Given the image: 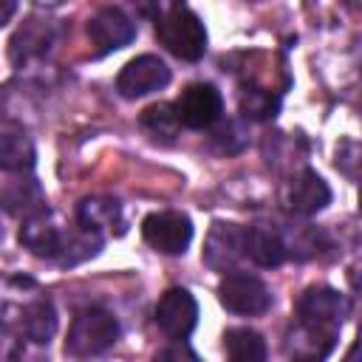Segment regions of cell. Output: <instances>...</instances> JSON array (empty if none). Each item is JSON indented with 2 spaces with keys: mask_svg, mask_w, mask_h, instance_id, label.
Instances as JSON below:
<instances>
[{
  "mask_svg": "<svg viewBox=\"0 0 362 362\" xmlns=\"http://www.w3.org/2000/svg\"><path fill=\"white\" fill-rule=\"evenodd\" d=\"M14 6H17V0H0V25L14 14Z\"/></svg>",
  "mask_w": 362,
  "mask_h": 362,
  "instance_id": "27",
  "label": "cell"
},
{
  "mask_svg": "<svg viewBox=\"0 0 362 362\" xmlns=\"http://www.w3.org/2000/svg\"><path fill=\"white\" fill-rule=\"evenodd\" d=\"M243 243H246L243 226L229 223V221H215L204 243V263L215 272H232L235 263L246 257Z\"/></svg>",
  "mask_w": 362,
  "mask_h": 362,
  "instance_id": "11",
  "label": "cell"
},
{
  "mask_svg": "<svg viewBox=\"0 0 362 362\" xmlns=\"http://www.w3.org/2000/svg\"><path fill=\"white\" fill-rule=\"evenodd\" d=\"M20 354H23V339H20V334H17L8 322H0V362L17 359Z\"/></svg>",
  "mask_w": 362,
  "mask_h": 362,
  "instance_id": "25",
  "label": "cell"
},
{
  "mask_svg": "<svg viewBox=\"0 0 362 362\" xmlns=\"http://www.w3.org/2000/svg\"><path fill=\"white\" fill-rule=\"evenodd\" d=\"M198 322V303L195 297L175 286L167 288L156 305V325L167 339H187Z\"/></svg>",
  "mask_w": 362,
  "mask_h": 362,
  "instance_id": "8",
  "label": "cell"
},
{
  "mask_svg": "<svg viewBox=\"0 0 362 362\" xmlns=\"http://www.w3.org/2000/svg\"><path fill=\"white\" fill-rule=\"evenodd\" d=\"M141 235H144L147 246H153L161 255H184L192 240V221L175 209L153 212L144 218Z\"/></svg>",
  "mask_w": 362,
  "mask_h": 362,
  "instance_id": "6",
  "label": "cell"
},
{
  "mask_svg": "<svg viewBox=\"0 0 362 362\" xmlns=\"http://www.w3.org/2000/svg\"><path fill=\"white\" fill-rule=\"evenodd\" d=\"M223 351L235 362H263L266 359V342L252 328H229L223 334Z\"/></svg>",
  "mask_w": 362,
  "mask_h": 362,
  "instance_id": "21",
  "label": "cell"
},
{
  "mask_svg": "<svg viewBox=\"0 0 362 362\" xmlns=\"http://www.w3.org/2000/svg\"><path fill=\"white\" fill-rule=\"evenodd\" d=\"M0 206L14 218H31L45 206V195L34 178H17L0 189Z\"/></svg>",
  "mask_w": 362,
  "mask_h": 362,
  "instance_id": "15",
  "label": "cell"
},
{
  "mask_svg": "<svg viewBox=\"0 0 362 362\" xmlns=\"http://www.w3.org/2000/svg\"><path fill=\"white\" fill-rule=\"evenodd\" d=\"M34 161H37V150L25 133H0V170L28 173Z\"/></svg>",
  "mask_w": 362,
  "mask_h": 362,
  "instance_id": "19",
  "label": "cell"
},
{
  "mask_svg": "<svg viewBox=\"0 0 362 362\" xmlns=\"http://www.w3.org/2000/svg\"><path fill=\"white\" fill-rule=\"evenodd\" d=\"M334 342H337V337L297 322L294 334H288V339H286V351L294 359H325L334 351Z\"/></svg>",
  "mask_w": 362,
  "mask_h": 362,
  "instance_id": "18",
  "label": "cell"
},
{
  "mask_svg": "<svg viewBox=\"0 0 362 362\" xmlns=\"http://www.w3.org/2000/svg\"><path fill=\"white\" fill-rule=\"evenodd\" d=\"M20 331L25 339L37 342V345H48L51 337L57 334V308L48 297H37L23 308L20 317Z\"/></svg>",
  "mask_w": 362,
  "mask_h": 362,
  "instance_id": "16",
  "label": "cell"
},
{
  "mask_svg": "<svg viewBox=\"0 0 362 362\" xmlns=\"http://www.w3.org/2000/svg\"><path fill=\"white\" fill-rule=\"evenodd\" d=\"M175 107V116L181 122V127H189V130H206L212 127L221 113H223V99H221V90L209 82H195L189 88L181 90V96L173 102Z\"/></svg>",
  "mask_w": 362,
  "mask_h": 362,
  "instance_id": "5",
  "label": "cell"
},
{
  "mask_svg": "<svg viewBox=\"0 0 362 362\" xmlns=\"http://www.w3.org/2000/svg\"><path fill=\"white\" fill-rule=\"evenodd\" d=\"M99 249H102V232L88 229V226L79 223V226H74L71 232L62 235V246H59L54 260L59 266H76V263L93 257Z\"/></svg>",
  "mask_w": 362,
  "mask_h": 362,
  "instance_id": "17",
  "label": "cell"
},
{
  "mask_svg": "<svg viewBox=\"0 0 362 362\" xmlns=\"http://www.w3.org/2000/svg\"><path fill=\"white\" fill-rule=\"evenodd\" d=\"M170 82V68L164 65V59L153 57V54H141L136 59H130L119 76H116V90L124 99H141L147 93L161 90Z\"/></svg>",
  "mask_w": 362,
  "mask_h": 362,
  "instance_id": "9",
  "label": "cell"
},
{
  "mask_svg": "<svg viewBox=\"0 0 362 362\" xmlns=\"http://www.w3.org/2000/svg\"><path fill=\"white\" fill-rule=\"evenodd\" d=\"M141 127L156 139V141H173L175 133L181 130V122L175 116V107L170 102H158L141 110Z\"/></svg>",
  "mask_w": 362,
  "mask_h": 362,
  "instance_id": "22",
  "label": "cell"
},
{
  "mask_svg": "<svg viewBox=\"0 0 362 362\" xmlns=\"http://www.w3.org/2000/svg\"><path fill=\"white\" fill-rule=\"evenodd\" d=\"M283 243H286V257H297V260H305V257H314L322 252V232L317 226H294L288 232H283Z\"/></svg>",
  "mask_w": 362,
  "mask_h": 362,
  "instance_id": "23",
  "label": "cell"
},
{
  "mask_svg": "<svg viewBox=\"0 0 362 362\" xmlns=\"http://www.w3.org/2000/svg\"><path fill=\"white\" fill-rule=\"evenodd\" d=\"M133 37H136L133 20H130L122 8H116V6H107V8L96 11V14L88 20V40H90V45H93L96 54L119 51V48H124Z\"/></svg>",
  "mask_w": 362,
  "mask_h": 362,
  "instance_id": "12",
  "label": "cell"
},
{
  "mask_svg": "<svg viewBox=\"0 0 362 362\" xmlns=\"http://www.w3.org/2000/svg\"><path fill=\"white\" fill-rule=\"evenodd\" d=\"M57 42V28L45 17H28L8 40V59L17 68H25L31 62H40L51 45Z\"/></svg>",
  "mask_w": 362,
  "mask_h": 362,
  "instance_id": "10",
  "label": "cell"
},
{
  "mask_svg": "<svg viewBox=\"0 0 362 362\" xmlns=\"http://www.w3.org/2000/svg\"><path fill=\"white\" fill-rule=\"evenodd\" d=\"M76 221L82 226H88V229L102 232L107 226H119L122 223V206L113 198H99V195L82 198L79 201V209H76Z\"/></svg>",
  "mask_w": 362,
  "mask_h": 362,
  "instance_id": "20",
  "label": "cell"
},
{
  "mask_svg": "<svg viewBox=\"0 0 362 362\" xmlns=\"http://www.w3.org/2000/svg\"><path fill=\"white\" fill-rule=\"evenodd\" d=\"M243 252L252 263L263 266V269H274L286 260V243H283V235L280 229L269 226V223H257V226H249L246 229V243H243Z\"/></svg>",
  "mask_w": 362,
  "mask_h": 362,
  "instance_id": "14",
  "label": "cell"
},
{
  "mask_svg": "<svg viewBox=\"0 0 362 362\" xmlns=\"http://www.w3.org/2000/svg\"><path fill=\"white\" fill-rule=\"evenodd\" d=\"M240 113L249 119H272L277 113V96L266 88H243L240 90Z\"/></svg>",
  "mask_w": 362,
  "mask_h": 362,
  "instance_id": "24",
  "label": "cell"
},
{
  "mask_svg": "<svg viewBox=\"0 0 362 362\" xmlns=\"http://www.w3.org/2000/svg\"><path fill=\"white\" fill-rule=\"evenodd\" d=\"M158 42L184 62H198L206 54V28L195 11L187 6H170L156 17Z\"/></svg>",
  "mask_w": 362,
  "mask_h": 362,
  "instance_id": "1",
  "label": "cell"
},
{
  "mask_svg": "<svg viewBox=\"0 0 362 362\" xmlns=\"http://www.w3.org/2000/svg\"><path fill=\"white\" fill-rule=\"evenodd\" d=\"M218 300L226 311L240 317H260L272 308L269 286L249 272H229L218 283Z\"/></svg>",
  "mask_w": 362,
  "mask_h": 362,
  "instance_id": "4",
  "label": "cell"
},
{
  "mask_svg": "<svg viewBox=\"0 0 362 362\" xmlns=\"http://www.w3.org/2000/svg\"><path fill=\"white\" fill-rule=\"evenodd\" d=\"M62 235L65 229H59V223L51 218L48 209L31 215V218H23V226H20V243L37 255V257H48L54 260L59 246H62Z\"/></svg>",
  "mask_w": 362,
  "mask_h": 362,
  "instance_id": "13",
  "label": "cell"
},
{
  "mask_svg": "<svg viewBox=\"0 0 362 362\" xmlns=\"http://www.w3.org/2000/svg\"><path fill=\"white\" fill-rule=\"evenodd\" d=\"M345 3H348V6H354V8L359 6V0H345Z\"/></svg>",
  "mask_w": 362,
  "mask_h": 362,
  "instance_id": "29",
  "label": "cell"
},
{
  "mask_svg": "<svg viewBox=\"0 0 362 362\" xmlns=\"http://www.w3.org/2000/svg\"><path fill=\"white\" fill-rule=\"evenodd\" d=\"M181 356L195 359V351H189V348L184 345V339H173V345H170V348H164V351L158 354V359H181Z\"/></svg>",
  "mask_w": 362,
  "mask_h": 362,
  "instance_id": "26",
  "label": "cell"
},
{
  "mask_svg": "<svg viewBox=\"0 0 362 362\" xmlns=\"http://www.w3.org/2000/svg\"><path fill=\"white\" fill-rule=\"evenodd\" d=\"M280 201L286 206V212L300 215V218H311L317 212H322L331 201V187L325 184L322 175H317L314 170H300L294 173L280 192Z\"/></svg>",
  "mask_w": 362,
  "mask_h": 362,
  "instance_id": "7",
  "label": "cell"
},
{
  "mask_svg": "<svg viewBox=\"0 0 362 362\" xmlns=\"http://www.w3.org/2000/svg\"><path fill=\"white\" fill-rule=\"evenodd\" d=\"M119 339V320L107 308H85L74 317L65 354L71 356H96Z\"/></svg>",
  "mask_w": 362,
  "mask_h": 362,
  "instance_id": "2",
  "label": "cell"
},
{
  "mask_svg": "<svg viewBox=\"0 0 362 362\" xmlns=\"http://www.w3.org/2000/svg\"><path fill=\"white\" fill-rule=\"evenodd\" d=\"M348 311H351V305L342 291H337L331 286H311L303 291V297L297 303V322L337 337Z\"/></svg>",
  "mask_w": 362,
  "mask_h": 362,
  "instance_id": "3",
  "label": "cell"
},
{
  "mask_svg": "<svg viewBox=\"0 0 362 362\" xmlns=\"http://www.w3.org/2000/svg\"><path fill=\"white\" fill-rule=\"evenodd\" d=\"M34 3H42V6H54V3H59V0H34Z\"/></svg>",
  "mask_w": 362,
  "mask_h": 362,
  "instance_id": "28",
  "label": "cell"
}]
</instances>
